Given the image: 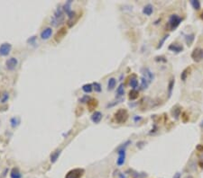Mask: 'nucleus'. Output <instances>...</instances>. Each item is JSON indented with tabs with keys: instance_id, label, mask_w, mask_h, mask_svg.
<instances>
[{
	"instance_id": "obj_40",
	"label": "nucleus",
	"mask_w": 203,
	"mask_h": 178,
	"mask_svg": "<svg viewBox=\"0 0 203 178\" xmlns=\"http://www.w3.org/2000/svg\"><path fill=\"white\" fill-rule=\"evenodd\" d=\"M200 128L201 129H203V121H201V123H200Z\"/></svg>"
},
{
	"instance_id": "obj_39",
	"label": "nucleus",
	"mask_w": 203,
	"mask_h": 178,
	"mask_svg": "<svg viewBox=\"0 0 203 178\" xmlns=\"http://www.w3.org/2000/svg\"><path fill=\"white\" fill-rule=\"evenodd\" d=\"M184 178H194V177L192 175H186Z\"/></svg>"
},
{
	"instance_id": "obj_38",
	"label": "nucleus",
	"mask_w": 203,
	"mask_h": 178,
	"mask_svg": "<svg viewBox=\"0 0 203 178\" xmlns=\"http://www.w3.org/2000/svg\"><path fill=\"white\" fill-rule=\"evenodd\" d=\"M180 177H181V174H180V173H176L173 175V178H180Z\"/></svg>"
},
{
	"instance_id": "obj_12",
	"label": "nucleus",
	"mask_w": 203,
	"mask_h": 178,
	"mask_svg": "<svg viewBox=\"0 0 203 178\" xmlns=\"http://www.w3.org/2000/svg\"><path fill=\"white\" fill-rule=\"evenodd\" d=\"M171 114H173V117L175 120H178L179 117L182 114V107L179 106V105H175L173 108V110H171Z\"/></svg>"
},
{
	"instance_id": "obj_34",
	"label": "nucleus",
	"mask_w": 203,
	"mask_h": 178,
	"mask_svg": "<svg viewBox=\"0 0 203 178\" xmlns=\"http://www.w3.org/2000/svg\"><path fill=\"white\" fill-rule=\"evenodd\" d=\"M155 60L156 61H161V62H167V59H165V57H163V56L155 57Z\"/></svg>"
},
{
	"instance_id": "obj_16",
	"label": "nucleus",
	"mask_w": 203,
	"mask_h": 178,
	"mask_svg": "<svg viewBox=\"0 0 203 178\" xmlns=\"http://www.w3.org/2000/svg\"><path fill=\"white\" fill-rule=\"evenodd\" d=\"M191 67L186 68H184L183 70H182V72L181 74V79L183 82H185L187 80V78H188V76H189V75L191 73Z\"/></svg>"
},
{
	"instance_id": "obj_22",
	"label": "nucleus",
	"mask_w": 203,
	"mask_h": 178,
	"mask_svg": "<svg viewBox=\"0 0 203 178\" xmlns=\"http://www.w3.org/2000/svg\"><path fill=\"white\" fill-rule=\"evenodd\" d=\"M116 85V79L114 78V77H110L108 79V83H107V89L108 90H113Z\"/></svg>"
},
{
	"instance_id": "obj_13",
	"label": "nucleus",
	"mask_w": 203,
	"mask_h": 178,
	"mask_svg": "<svg viewBox=\"0 0 203 178\" xmlns=\"http://www.w3.org/2000/svg\"><path fill=\"white\" fill-rule=\"evenodd\" d=\"M52 28H45L43 32L41 33V38L43 40H48V39L52 36Z\"/></svg>"
},
{
	"instance_id": "obj_36",
	"label": "nucleus",
	"mask_w": 203,
	"mask_h": 178,
	"mask_svg": "<svg viewBox=\"0 0 203 178\" xmlns=\"http://www.w3.org/2000/svg\"><path fill=\"white\" fill-rule=\"evenodd\" d=\"M197 150L199 151V152H201V153H203V145H201V144H199L198 146H197Z\"/></svg>"
},
{
	"instance_id": "obj_2",
	"label": "nucleus",
	"mask_w": 203,
	"mask_h": 178,
	"mask_svg": "<svg viewBox=\"0 0 203 178\" xmlns=\"http://www.w3.org/2000/svg\"><path fill=\"white\" fill-rule=\"evenodd\" d=\"M131 142L129 140H127V142H125L122 146H120L118 149V158L116 159V165L118 166H121L124 165L125 160H126V149L128 146V144H130Z\"/></svg>"
},
{
	"instance_id": "obj_9",
	"label": "nucleus",
	"mask_w": 203,
	"mask_h": 178,
	"mask_svg": "<svg viewBox=\"0 0 203 178\" xmlns=\"http://www.w3.org/2000/svg\"><path fill=\"white\" fill-rule=\"evenodd\" d=\"M168 50H171V51H173L174 53H181L182 50H183V46L182 44H180V43H171L169 45V47H168Z\"/></svg>"
},
{
	"instance_id": "obj_32",
	"label": "nucleus",
	"mask_w": 203,
	"mask_h": 178,
	"mask_svg": "<svg viewBox=\"0 0 203 178\" xmlns=\"http://www.w3.org/2000/svg\"><path fill=\"white\" fill-rule=\"evenodd\" d=\"M189 119H190V117L188 116V114H187L186 112H184V113L182 114V121H183L184 123H186L187 121H189Z\"/></svg>"
},
{
	"instance_id": "obj_30",
	"label": "nucleus",
	"mask_w": 203,
	"mask_h": 178,
	"mask_svg": "<svg viewBox=\"0 0 203 178\" xmlns=\"http://www.w3.org/2000/svg\"><path fill=\"white\" fill-rule=\"evenodd\" d=\"M93 88L95 89V91L96 92H98V93H100L101 92V90H102V88H101V86H100V84L99 83H97V82H95V83H93Z\"/></svg>"
},
{
	"instance_id": "obj_7",
	"label": "nucleus",
	"mask_w": 203,
	"mask_h": 178,
	"mask_svg": "<svg viewBox=\"0 0 203 178\" xmlns=\"http://www.w3.org/2000/svg\"><path fill=\"white\" fill-rule=\"evenodd\" d=\"M141 73L143 75L144 78H145L149 83H151L154 78V75L153 74V72L148 68H143L141 69Z\"/></svg>"
},
{
	"instance_id": "obj_5",
	"label": "nucleus",
	"mask_w": 203,
	"mask_h": 178,
	"mask_svg": "<svg viewBox=\"0 0 203 178\" xmlns=\"http://www.w3.org/2000/svg\"><path fill=\"white\" fill-rule=\"evenodd\" d=\"M191 57L194 62H200V61L203 60V49L200 47L195 48L191 54Z\"/></svg>"
},
{
	"instance_id": "obj_17",
	"label": "nucleus",
	"mask_w": 203,
	"mask_h": 178,
	"mask_svg": "<svg viewBox=\"0 0 203 178\" xmlns=\"http://www.w3.org/2000/svg\"><path fill=\"white\" fill-rule=\"evenodd\" d=\"M143 13L147 15V16H150V15L153 13V6L150 4L146 5L145 6H144L143 8Z\"/></svg>"
},
{
	"instance_id": "obj_31",
	"label": "nucleus",
	"mask_w": 203,
	"mask_h": 178,
	"mask_svg": "<svg viewBox=\"0 0 203 178\" xmlns=\"http://www.w3.org/2000/svg\"><path fill=\"white\" fill-rule=\"evenodd\" d=\"M8 98H9V95H8V94H7L6 92H5L4 94L2 95V98H1V103H6L7 100H8Z\"/></svg>"
},
{
	"instance_id": "obj_1",
	"label": "nucleus",
	"mask_w": 203,
	"mask_h": 178,
	"mask_svg": "<svg viewBox=\"0 0 203 178\" xmlns=\"http://www.w3.org/2000/svg\"><path fill=\"white\" fill-rule=\"evenodd\" d=\"M182 22V18L181 16H179L178 14H171L169 20L167 22V25H166V29L169 31H174L180 25L181 23Z\"/></svg>"
},
{
	"instance_id": "obj_15",
	"label": "nucleus",
	"mask_w": 203,
	"mask_h": 178,
	"mask_svg": "<svg viewBox=\"0 0 203 178\" xmlns=\"http://www.w3.org/2000/svg\"><path fill=\"white\" fill-rule=\"evenodd\" d=\"M66 34H67V29L66 28H61V30L58 31L57 33L55 34V41L60 42Z\"/></svg>"
},
{
	"instance_id": "obj_37",
	"label": "nucleus",
	"mask_w": 203,
	"mask_h": 178,
	"mask_svg": "<svg viewBox=\"0 0 203 178\" xmlns=\"http://www.w3.org/2000/svg\"><path fill=\"white\" fill-rule=\"evenodd\" d=\"M7 172H8V169H6V170H5V172L3 173V175H2V176H0V178H4V177L6 176V173H7Z\"/></svg>"
},
{
	"instance_id": "obj_14",
	"label": "nucleus",
	"mask_w": 203,
	"mask_h": 178,
	"mask_svg": "<svg viewBox=\"0 0 203 178\" xmlns=\"http://www.w3.org/2000/svg\"><path fill=\"white\" fill-rule=\"evenodd\" d=\"M102 117H103V115L102 113H101L100 112H95V113H93L92 116H91V120L92 121L94 122V123H99L100 121L102 120Z\"/></svg>"
},
{
	"instance_id": "obj_4",
	"label": "nucleus",
	"mask_w": 203,
	"mask_h": 178,
	"mask_svg": "<svg viewBox=\"0 0 203 178\" xmlns=\"http://www.w3.org/2000/svg\"><path fill=\"white\" fill-rule=\"evenodd\" d=\"M128 116H129L128 113L126 109H119L115 113L114 118L118 124H123V123H125L127 121Z\"/></svg>"
},
{
	"instance_id": "obj_6",
	"label": "nucleus",
	"mask_w": 203,
	"mask_h": 178,
	"mask_svg": "<svg viewBox=\"0 0 203 178\" xmlns=\"http://www.w3.org/2000/svg\"><path fill=\"white\" fill-rule=\"evenodd\" d=\"M85 171L82 168H75L69 171L65 176V178H81L84 175Z\"/></svg>"
},
{
	"instance_id": "obj_27",
	"label": "nucleus",
	"mask_w": 203,
	"mask_h": 178,
	"mask_svg": "<svg viewBox=\"0 0 203 178\" xmlns=\"http://www.w3.org/2000/svg\"><path fill=\"white\" fill-rule=\"evenodd\" d=\"M129 85L133 89H136L138 87V80L136 78V77L135 78H131L129 81Z\"/></svg>"
},
{
	"instance_id": "obj_24",
	"label": "nucleus",
	"mask_w": 203,
	"mask_h": 178,
	"mask_svg": "<svg viewBox=\"0 0 203 178\" xmlns=\"http://www.w3.org/2000/svg\"><path fill=\"white\" fill-rule=\"evenodd\" d=\"M190 3H191V6L195 10L198 11V10H200L201 8V4H200V2L199 1V0H191V1H190Z\"/></svg>"
},
{
	"instance_id": "obj_28",
	"label": "nucleus",
	"mask_w": 203,
	"mask_h": 178,
	"mask_svg": "<svg viewBox=\"0 0 203 178\" xmlns=\"http://www.w3.org/2000/svg\"><path fill=\"white\" fill-rule=\"evenodd\" d=\"M148 86H149V82H148L145 78H144V77H142L141 78V89H143V90L147 89Z\"/></svg>"
},
{
	"instance_id": "obj_11",
	"label": "nucleus",
	"mask_w": 203,
	"mask_h": 178,
	"mask_svg": "<svg viewBox=\"0 0 203 178\" xmlns=\"http://www.w3.org/2000/svg\"><path fill=\"white\" fill-rule=\"evenodd\" d=\"M174 84H175V78L173 76L171 77V79L168 83V87H167V95H168V98H170L173 95V87H174Z\"/></svg>"
},
{
	"instance_id": "obj_35",
	"label": "nucleus",
	"mask_w": 203,
	"mask_h": 178,
	"mask_svg": "<svg viewBox=\"0 0 203 178\" xmlns=\"http://www.w3.org/2000/svg\"><path fill=\"white\" fill-rule=\"evenodd\" d=\"M89 99H90V97L89 96H88V95H85V96H83L80 101L81 102V103H88L89 101Z\"/></svg>"
},
{
	"instance_id": "obj_20",
	"label": "nucleus",
	"mask_w": 203,
	"mask_h": 178,
	"mask_svg": "<svg viewBox=\"0 0 203 178\" xmlns=\"http://www.w3.org/2000/svg\"><path fill=\"white\" fill-rule=\"evenodd\" d=\"M194 40H195L194 33H191V34H188V35L185 36V42H186L187 45H188L189 47H190V46H191V44L193 43Z\"/></svg>"
},
{
	"instance_id": "obj_3",
	"label": "nucleus",
	"mask_w": 203,
	"mask_h": 178,
	"mask_svg": "<svg viewBox=\"0 0 203 178\" xmlns=\"http://www.w3.org/2000/svg\"><path fill=\"white\" fill-rule=\"evenodd\" d=\"M63 22H64V14H63V11H62V9L61 8V7H59V8L55 11V13H54V14H53L51 24L53 26L56 27L59 25H61Z\"/></svg>"
},
{
	"instance_id": "obj_8",
	"label": "nucleus",
	"mask_w": 203,
	"mask_h": 178,
	"mask_svg": "<svg viewBox=\"0 0 203 178\" xmlns=\"http://www.w3.org/2000/svg\"><path fill=\"white\" fill-rule=\"evenodd\" d=\"M12 50V45L10 43H3L0 46V56H7Z\"/></svg>"
},
{
	"instance_id": "obj_33",
	"label": "nucleus",
	"mask_w": 203,
	"mask_h": 178,
	"mask_svg": "<svg viewBox=\"0 0 203 178\" xmlns=\"http://www.w3.org/2000/svg\"><path fill=\"white\" fill-rule=\"evenodd\" d=\"M18 123H19V119L15 118V117L11 119V125H12L13 127H15L17 125H18Z\"/></svg>"
},
{
	"instance_id": "obj_19",
	"label": "nucleus",
	"mask_w": 203,
	"mask_h": 178,
	"mask_svg": "<svg viewBox=\"0 0 203 178\" xmlns=\"http://www.w3.org/2000/svg\"><path fill=\"white\" fill-rule=\"evenodd\" d=\"M61 150L57 149V150H55V151L52 152V153L51 154L50 158H51V162H52V163H55V162L57 161V159H58L59 156L61 155Z\"/></svg>"
},
{
	"instance_id": "obj_10",
	"label": "nucleus",
	"mask_w": 203,
	"mask_h": 178,
	"mask_svg": "<svg viewBox=\"0 0 203 178\" xmlns=\"http://www.w3.org/2000/svg\"><path fill=\"white\" fill-rule=\"evenodd\" d=\"M17 63H18V61H17V59H15V58H10V59H8L6 60V66L7 69H9V70H14V69L17 68Z\"/></svg>"
},
{
	"instance_id": "obj_26",
	"label": "nucleus",
	"mask_w": 203,
	"mask_h": 178,
	"mask_svg": "<svg viewBox=\"0 0 203 178\" xmlns=\"http://www.w3.org/2000/svg\"><path fill=\"white\" fill-rule=\"evenodd\" d=\"M92 89H93V85H91V84H86L82 87V90L85 93H90L92 91Z\"/></svg>"
},
{
	"instance_id": "obj_21",
	"label": "nucleus",
	"mask_w": 203,
	"mask_h": 178,
	"mask_svg": "<svg viewBox=\"0 0 203 178\" xmlns=\"http://www.w3.org/2000/svg\"><path fill=\"white\" fill-rule=\"evenodd\" d=\"M10 177L11 178H22V174L19 172L18 168H13L11 174H10Z\"/></svg>"
},
{
	"instance_id": "obj_18",
	"label": "nucleus",
	"mask_w": 203,
	"mask_h": 178,
	"mask_svg": "<svg viewBox=\"0 0 203 178\" xmlns=\"http://www.w3.org/2000/svg\"><path fill=\"white\" fill-rule=\"evenodd\" d=\"M97 106H98V100H96L94 98H90L89 101L88 102V107H89V111L94 110Z\"/></svg>"
},
{
	"instance_id": "obj_23",
	"label": "nucleus",
	"mask_w": 203,
	"mask_h": 178,
	"mask_svg": "<svg viewBox=\"0 0 203 178\" xmlns=\"http://www.w3.org/2000/svg\"><path fill=\"white\" fill-rule=\"evenodd\" d=\"M128 96H129V99H130V100H136V99L138 98V96H139V92H138L137 90H136V89H132V90L129 92Z\"/></svg>"
},
{
	"instance_id": "obj_25",
	"label": "nucleus",
	"mask_w": 203,
	"mask_h": 178,
	"mask_svg": "<svg viewBox=\"0 0 203 178\" xmlns=\"http://www.w3.org/2000/svg\"><path fill=\"white\" fill-rule=\"evenodd\" d=\"M116 94H118V96H122L125 95V86L124 84H120L119 87L116 89Z\"/></svg>"
},
{
	"instance_id": "obj_29",
	"label": "nucleus",
	"mask_w": 203,
	"mask_h": 178,
	"mask_svg": "<svg viewBox=\"0 0 203 178\" xmlns=\"http://www.w3.org/2000/svg\"><path fill=\"white\" fill-rule=\"evenodd\" d=\"M168 37H169V34H167V35H164L163 36V38L162 39V40L159 42V43H158V46H157V50H159V49H161L162 47V45H163V43H164V42L167 40L168 39Z\"/></svg>"
}]
</instances>
